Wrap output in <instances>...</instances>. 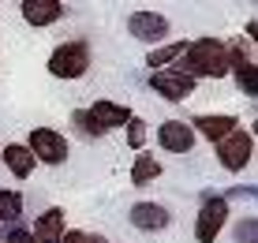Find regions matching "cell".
<instances>
[{"label": "cell", "instance_id": "cell-1", "mask_svg": "<svg viewBox=\"0 0 258 243\" xmlns=\"http://www.w3.org/2000/svg\"><path fill=\"white\" fill-rule=\"evenodd\" d=\"M183 75H191L195 83L199 79H225L228 75V45H221L217 38H195L183 45L180 68Z\"/></svg>", "mask_w": 258, "mask_h": 243}, {"label": "cell", "instance_id": "cell-2", "mask_svg": "<svg viewBox=\"0 0 258 243\" xmlns=\"http://www.w3.org/2000/svg\"><path fill=\"white\" fill-rule=\"evenodd\" d=\"M71 120L83 135H109L112 128H123L131 120V109L120 101H109V97H97L90 109H75Z\"/></svg>", "mask_w": 258, "mask_h": 243}, {"label": "cell", "instance_id": "cell-3", "mask_svg": "<svg viewBox=\"0 0 258 243\" xmlns=\"http://www.w3.org/2000/svg\"><path fill=\"white\" fill-rule=\"evenodd\" d=\"M86 71H90V41L86 38H71L52 49V56H49L52 79H83Z\"/></svg>", "mask_w": 258, "mask_h": 243}, {"label": "cell", "instance_id": "cell-4", "mask_svg": "<svg viewBox=\"0 0 258 243\" xmlns=\"http://www.w3.org/2000/svg\"><path fill=\"white\" fill-rule=\"evenodd\" d=\"M251 157H254V135L243 128H236L232 135H225L217 142V161L225 172H243L251 165Z\"/></svg>", "mask_w": 258, "mask_h": 243}, {"label": "cell", "instance_id": "cell-5", "mask_svg": "<svg viewBox=\"0 0 258 243\" xmlns=\"http://www.w3.org/2000/svg\"><path fill=\"white\" fill-rule=\"evenodd\" d=\"M228 224V202L225 195H202V210L195 217V239L199 243H213Z\"/></svg>", "mask_w": 258, "mask_h": 243}, {"label": "cell", "instance_id": "cell-6", "mask_svg": "<svg viewBox=\"0 0 258 243\" xmlns=\"http://www.w3.org/2000/svg\"><path fill=\"white\" fill-rule=\"evenodd\" d=\"M26 150L34 154L38 165H64V161H68V139L56 128H30Z\"/></svg>", "mask_w": 258, "mask_h": 243}, {"label": "cell", "instance_id": "cell-7", "mask_svg": "<svg viewBox=\"0 0 258 243\" xmlns=\"http://www.w3.org/2000/svg\"><path fill=\"white\" fill-rule=\"evenodd\" d=\"M150 90H157L165 101L180 105L195 94V79L183 75V71H176V68H161V71H150Z\"/></svg>", "mask_w": 258, "mask_h": 243}, {"label": "cell", "instance_id": "cell-8", "mask_svg": "<svg viewBox=\"0 0 258 243\" xmlns=\"http://www.w3.org/2000/svg\"><path fill=\"white\" fill-rule=\"evenodd\" d=\"M168 30H172V23H168L161 12H131L127 15V34L135 41L161 45V38H168Z\"/></svg>", "mask_w": 258, "mask_h": 243}, {"label": "cell", "instance_id": "cell-9", "mask_svg": "<svg viewBox=\"0 0 258 243\" xmlns=\"http://www.w3.org/2000/svg\"><path fill=\"white\" fill-rule=\"evenodd\" d=\"M195 139H199V135H195L191 124H183V120H165L161 128H157V146H161L165 154H191Z\"/></svg>", "mask_w": 258, "mask_h": 243}, {"label": "cell", "instance_id": "cell-10", "mask_svg": "<svg viewBox=\"0 0 258 243\" xmlns=\"http://www.w3.org/2000/svg\"><path fill=\"white\" fill-rule=\"evenodd\" d=\"M127 221L135 224L139 232H165L168 224H172V213H168L161 202H135L131 213H127Z\"/></svg>", "mask_w": 258, "mask_h": 243}, {"label": "cell", "instance_id": "cell-11", "mask_svg": "<svg viewBox=\"0 0 258 243\" xmlns=\"http://www.w3.org/2000/svg\"><path fill=\"white\" fill-rule=\"evenodd\" d=\"M236 128H239V120H236V116H228V112H202V116H195V120H191V131L202 135V139H210L213 146H217L225 135H232Z\"/></svg>", "mask_w": 258, "mask_h": 243}, {"label": "cell", "instance_id": "cell-12", "mask_svg": "<svg viewBox=\"0 0 258 243\" xmlns=\"http://www.w3.org/2000/svg\"><path fill=\"white\" fill-rule=\"evenodd\" d=\"M64 0H23L19 4V15L30 26H52V23H60L64 19Z\"/></svg>", "mask_w": 258, "mask_h": 243}, {"label": "cell", "instance_id": "cell-13", "mask_svg": "<svg viewBox=\"0 0 258 243\" xmlns=\"http://www.w3.org/2000/svg\"><path fill=\"white\" fill-rule=\"evenodd\" d=\"M64 232H68V217H64V210H60V206H49V210L41 213L38 221H34L30 236L38 239V243H60V239H64Z\"/></svg>", "mask_w": 258, "mask_h": 243}, {"label": "cell", "instance_id": "cell-14", "mask_svg": "<svg viewBox=\"0 0 258 243\" xmlns=\"http://www.w3.org/2000/svg\"><path fill=\"white\" fill-rule=\"evenodd\" d=\"M0 157H4V165H8V172H12L15 179H26L34 172V165H38V161H34V154L26 146H19V142H8L4 150H0Z\"/></svg>", "mask_w": 258, "mask_h": 243}, {"label": "cell", "instance_id": "cell-15", "mask_svg": "<svg viewBox=\"0 0 258 243\" xmlns=\"http://www.w3.org/2000/svg\"><path fill=\"white\" fill-rule=\"evenodd\" d=\"M157 176H161V161H157L154 154H139L135 165H131V184L146 187V184H154Z\"/></svg>", "mask_w": 258, "mask_h": 243}, {"label": "cell", "instance_id": "cell-16", "mask_svg": "<svg viewBox=\"0 0 258 243\" xmlns=\"http://www.w3.org/2000/svg\"><path fill=\"white\" fill-rule=\"evenodd\" d=\"M183 45L187 41H168V45H154L150 49V56H146V68H168V64H176V60L183 56Z\"/></svg>", "mask_w": 258, "mask_h": 243}, {"label": "cell", "instance_id": "cell-17", "mask_svg": "<svg viewBox=\"0 0 258 243\" xmlns=\"http://www.w3.org/2000/svg\"><path fill=\"white\" fill-rule=\"evenodd\" d=\"M23 217V195L19 191H8V187H4V191H0V224H15V221H19Z\"/></svg>", "mask_w": 258, "mask_h": 243}, {"label": "cell", "instance_id": "cell-18", "mask_svg": "<svg viewBox=\"0 0 258 243\" xmlns=\"http://www.w3.org/2000/svg\"><path fill=\"white\" fill-rule=\"evenodd\" d=\"M123 128H127V146H131V150H139V154H142V142H146V120L131 116V120L123 124Z\"/></svg>", "mask_w": 258, "mask_h": 243}, {"label": "cell", "instance_id": "cell-19", "mask_svg": "<svg viewBox=\"0 0 258 243\" xmlns=\"http://www.w3.org/2000/svg\"><path fill=\"white\" fill-rule=\"evenodd\" d=\"M232 236H236V243H258V221L254 217H239Z\"/></svg>", "mask_w": 258, "mask_h": 243}, {"label": "cell", "instance_id": "cell-20", "mask_svg": "<svg viewBox=\"0 0 258 243\" xmlns=\"http://www.w3.org/2000/svg\"><path fill=\"white\" fill-rule=\"evenodd\" d=\"M60 243H109V239H105V236H97V232H64V239H60Z\"/></svg>", "mask_w": 258, "mask_h": 243}, {"label": "cell", "instance_id": "cell-21", "mask_svg": "<svg viewBox=\"0 0 258 243\" xmlns=\"http://www.w3.org/2000/svg\"><path fill=\"white\" fill-rule=\"evenodd\" d=\"M254 187L251 184H239V187H228V195H225V202H232V199H254Z\"/></svg>", "mask_w": 258, "mask_h": 243}, {"label": "cell", "instance_id": "cell-22", "mask_svg": "<svg viewBox=\"0 0 258 243\" xmlns=\"http://www.w3.org/2000/svg\"><path fill=\"white\" fill-rule=\"evenodd\" d=\"M4 243H38V239L30 236V228H19V224H15V228L8 232V239H4Z\"/></svg>", "mask_w": 258, "mask_h": 243}]
</instances>
